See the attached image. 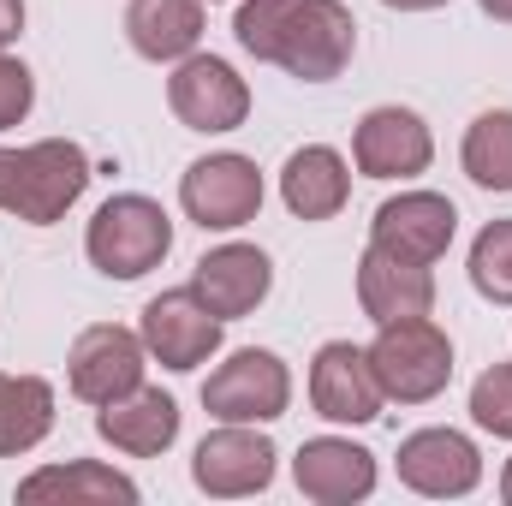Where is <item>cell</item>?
I'll return each mask as SVG.
<instances>
[{"mask_svg":"<svg viewBox=\"0 0 512 506\" xmlns=\"http://www.w3.org/2000/svg\"><path fill=\"white\" fill-rule=\"evenodd\" d=\"M233 36L251 60L292 72L298 84H334L358 54V18L346 0H245Z\"/></svg>","mask_w":512,"mask_h":506,"instance_id":"cell-1","label":"cell"},{"mask_svg":"<svg viewBox=\"0 0 512 506\" xmlns=\"http://www.w3.org/2000/svg\"><path fill=\"white\" fill-rule=\"evenodd\" d=\"M90 191V155L72 137H42L24 149H0V215L30 227L66 221V209Z\"/></svg>","mask_w":512,"mask_h":506,"instance_id":"cell-2","label":"cell"},{"mask_svg":"<svg viewBox=\"0 0 512 506\" xmlns=\"http://www.w3.org/2000/svg\"><path fill=\"white\" fill-rule=\"evenodd\" d=\"M167 251H173V221H167V209H161L155 197H143V191L108 197V203L90 215V227H84V256H90V268L108 274V280H143L149 268L167 262Z\"/></svg>","mask_w":512,"mask_h":506,"instance_id":"cell-3","label":"cell"},{"mask_svg":"<svg viewBox=\"0 0 512 506\" xmlns=\"http://www.w3.org/2000/svg\"><path fill=\"white\" fill-rule=\"evenodd\" d=\"M364 352H370V370L382 381L387 405H429V399H441L447 381H453V340H447V328L429 322V316L382 322Z\"/></svg>","mask_w":512,"mask_h":506,"instance_id":"cell-4","label":"cell"},{"mask_svg":"<svg viewBox=\"0 0 512 506\" xmlns=\"http://www.w3.org/2000/svg\"><path fill=\"white\" fill-rule=\"evenodd\" d=\"M179 209L203 233H239L262 215V167L239 149H215L185 167L179 179Z\"/></svg>","mask_w":512,"mask_h":506,"instance_id":"cell-5","label":"cell"},{"mask_svg":"<svg viewBox=\"0 0 512 506\" xmlns=\"http://www.w3.org/2000/svg\"><path fill=\"white\" fill-rule=\"evenodd\" d=\"M292 405V370L268 346H239L203 381V411L215 423H274Z\"/></svg>","mask_w":512,"mask_h":506,"instance_id":"cell-6","label":"cell"},{"mask_svg":"<svg viewBox=\"0 0 512 506\" xmlns=\"http://www.w3.org/2000/svg\"><path fill=\"white\" fill-rule=\"evenodd\" d=\"M167 108L185 131L221 137V131H239L251 120V84L221 54H185L167 78Z\"/></svg>","mask_w":512,"mask_h":506,"instance_id":"cell-7","label":"cell"},{"mask_svg":"<svg viewBox=\"0 0 512 506\" xmlns=\"http://www.w3.org/2000/svg\"><path fill=\"white\" fill-rule=\"evenodd\" d=\"M274 465H280V453L256 423H221L197 441L191 483L209 501H245V495H262L274 483Z\"/></svg>","mask_w":512,"mask_h":506,"instance_id":"cell-8","label":"cell"},{"mask_svg":"<svg viewBox=\"0 0 512 506\" xmlns=\"http://www.w3.org/2000/svg\"><path fill=\"white\" fill-rule=\"evenodd\" d=\"M143 370H149V346L143 334H131L120 322H96L72 340L66 352V387L84 399V405H114L143 387Z\"/></svg>","mask_w":512,"mask_h":506,"instance_id":"cell-9","label":"cell"},{"mask_svg":"<svg viewBox=\"0 0 512 506\" xmlns=\"http://www.w3.org/2000/svg\"><path fill=\"white\" fill-rule=\"evenodd\" d=\"M221 328H227V322H221L191 286L149 298V304H143V322H137L149 358H155L161 370H173V376H191L197 364H209V358L221 352Z\"/></svg>","mask_w":512,"mask_h":506,"instance_id":"cell-10","label":"cell"},{"mask_svg":"<svg viewBox=\"0 0 512 506\" xmlns=\"http://www.w3.org/2000/svg\"><path fill=\"white\" fill-rule=\"evenodd\" d=\"M393 465H399V483L411 495H423V501H459V495H471L483 483L477 441L465 429H441V423L405 435L399 453H393Z\"/></svg>","mask_w":512,"mask_h":506,"instance_id":"cell-11","label":"cell"},{"mask_svg":"<svg viewBox=\"0 0 512 506\" xmlns=\"http://www.w3.org/2000/svg\"><path fill=\"white\" fill-rule=\"evenodd\" d=\"M453 233H459V209L441 191H399L370 221V245L376 251L399 256V262H423V268H435L447 256Z\"/></svg>","mask_w":512,"mask_h":506,"instance_id":"cell-12","label":"cell"},{"mask_svg":"<svg viewBox=\"0 0 512 506\" xmlns=\"http://www.w3.org/2000/svg\"><path fill=\"white\" fill-rule=\"evenodd\" d=\"M310 405H316V417H328V423H352V429L376 423L387 399H382L376 370H370V352L352 346V340H328V346L310 358Z\"/></svg>","mask_w":512,"mask_h":506,"instance_id":"cell-13","label":"cell"},{"mask_svg":"<svg viewBox=\"0 0 512 506\" xmlns=\"http://www.w3.org/2000/svg\"><path fill=\"white\" fill-rule=\"evenodd\" d=\"M435 161V137L411 108H370L352 131V167L364 179H417Z\"/></svg>","mask_w":512,"mask_h":506,"instance_id":"cell-14","label":"cell"},{"mask_svg":"<svg viewBox=\"0 0 512 506\" xmlns=\"http://www.w3.org/2000/svg\"><path fill=\"white\" fill-rule=\"evenodd\" d=\"M292 483L298 495L316 506H352L376 495V453L352 435H316L298 447L292 459Z\"/></svg>","mask_w":512,"mask_h":506,"instance_id":"cell-15","label":"cell"},{"mask_svg":"<svg viewBox=\"0 0 512 506\" xmlns=\"http://www.w3.org/2000/svg\"><path fill=\"white\" fill-rule=\"evenodd\" d=\"M268 286H274V262L268 251H256V245H215V251L197 256V268H191V292L221 316V322H239V316H251L256 304L268 298Z\"/></svg>","mask_w":512,"mask_h":506,"instance_id":"cell-16","label":"cell"},{"mask_svg":"<svg viewBox=\"0 0 512 506\" xmlns=\"http://www.w3.org/2000/svg\"><path fill=\"white\" fill-rule=\"evenodd\" d=\"M96 435L126 453V459H161L173 441H179V399L161 393V387H137L114 405H96Z\"/></svg>","mask_w":512,"mask_h":506,"instance_id":"cell-17","label":"cell"},{"mask_svg":"<svg viewBox=\"0 0 512 506\" xmlns=\"http://www.w3.org/2000/svg\"><path fill=\"white\" fill-rule=\"evenodd\" d=\"M358 310L382 328V322H405V316H429L435 310V274L423 262H399L387 251L358 256Z\"/></svg>","mask_w":512,"mask_h":506,"instance_id":"cell-18","label":"cell"},{"mask_svg":"<svg viewBox=\"0 0 512 506\" xmlns=\"http://www.w3.org/2000/svg\"><path fill=\"white\" fill-rule=\"evenodd\" d=\"M352 197V167L340 149L328 143H304L286 155L280 167V203L298 215V221H334Z\"/></svg>","mask_w":512,"mask_h":506,"instance_id":"cell-19","label":"cell"},{"mask_svg":"<svg viewBox=\"0 0 512 506\" xmlns=\"http://www.w3.org/2000/svg\"><path fill=\"white\" fill-rule=\"evenodd\" d=\"M137 483H131L126 471H114V465H96V459H72V465H42V471H30L24 483H18V501L24 506H137Z\"/></svg>","mask_w":512,"mask_h":506,"instance_id":"cell-20","label":"cell"},{"mask_svg":"<svg viewBox=\"0 0 512 506\" xmlns=\"http://www.w3.org/2000/svg\"><path fill=\"white\" fill-rule=\"evenodd\" d=\"M126 42L155 66H179L203 42V0H126Z\"/></svg>","mask_w":512,"mask_h":506,"instance_id":"cell-21","label":"cell"},{"mask_svg":"<svg viewBox=\"0 0 512 506\" xmlns=\"http://www.w3.org/2000/svg\"><path fill=\"white\" fill-rule=\"evenodd\" d=\"M54 429V387L42 376H0V459L36 453Z\"/></svg>","mask_w":512,"mask_h":506,"instance_id":"cell-22","label":"cell"},{"mask_svg":"<svg viewBox=\"0 0 512 506\" xmlns=\"http://www.w3.org/2000/svg\"><path fill=\"white\" fill-rule=\"evenodd\" d=\"M459 167L477 191H512V108H489L471 120L459 143Z\"/></svg>","mask_w":512,"mask_h":506,"instance_id":"cell-23","label":"cell"},{"mask_svg":"<svg viewBox=\"0 0 512 506\" xmlns=\"http://www.w3.org/2000/svg\"><path fill=\"white\" fill-rule=\"evenodd\" d=\"M471 286L489 304H512V215L507 221H489L471 239Z\"/></svg>","mask_w":512,"mask_h":506,"instance_id":"cell-24","label":"cell"},{"mask_svg":"<svg viewBox=\"0 0 512 506\" xmlns=\"http://www.w3.org/2000/svg\"><path fill=\"white\" fill-rule=\"evenodd\" d=\"M471 423L495 441H512V364H489L471 381Z\"/></svg>","mask_w":512,"mask_h":506,"instance_id":"cell-25","label":"cell"},{"mask_svg":"<svg viewBox=\"0 0 512 506\" xmlns=\"http://www.w3.org/2000/svg\"><path fill=\"white\" fill-rule=\"evenodd\" d=\"M30 108H36V78H30V66L12 60V54H0V131L24 126Z\"/></svg>","mask_w":512,"mask_h":506,"instance_id":"cell-26","label":"cell"},{"mask_svg":"<svg viewBox=\"0 0 512 506\" xmlns=\"http://www.w3.org/2000/svg\"><path fill=\"white\" fill-rule=\"evenodd\" d=\"M24 36V0H0V54Z\"/></svg>","mask_w":512,"mask_h":506,"instance_id":"cell-27","label":"cell"},{"mask_svg":"<svg viewBox=\"0 0 512 506\" xmlns=\"http://www.w3.org/2000/svg\"><path fill=\"white\" fill-rule=\"evenodd\" d=\"M393 12H435V6H453V0H382Z\"/></svg>","mask_w":512,"mask_h":506,"instance_id":"cell-28","label":"cell"},{"mask_svg":"<svg viewBox=\"0 0 512 506\" xmlns=\"http://www.w3.org/2000/svg\"><path fill=\"white\" fill-rule=\"evenodd\" d=\"M483 6V18H495V24H512V0H477Z\"/></svg>","mask_w":512,"mask_h":506,"instance_id":"cell-29","label":"cell"},{"mask_svg":"<svg viewBox=\"0 0 512 506\" xmlns=\"http://www.w3.org/2000/svg\"><path fill=\"white\" fill-rule=\"evenodd\" d=\"M501 501L512 506V459H507V471H501Z\"/></svg>","mask_w":512,"mask_h":506,"instance_id":"cell-30","label":"cell"},{"mask_svg":"<svg viewBox=\"0 0 512 506\" xmlns=\"http://www.w3.org/2000/svg\"><path fill=\"white\" fill-rule=\"evenodd\" d=\"M203 6H209V0H203Z\"/></svg>","mask_w":512,"mask_h":506,"instance_id":"cell-31","label":"cell"}]
</instances>
